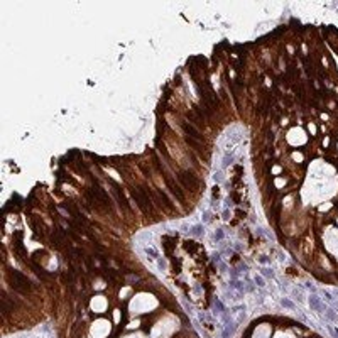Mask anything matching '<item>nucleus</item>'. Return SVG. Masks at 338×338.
I'll return each mask as SVG.
<instances>
[{"instance_id":"obj_1","label":"nucleus","mask_w":338,"mask_h":338,"mask_svg":"<svg viewBox=\"0 0 338 338\" xmlns=\"http://www.w3.org/2000/svg\"><path fill=\"white\" fill-rule=\"evenodd\" d=\"M10 276H12V282H14L12 286L15 287L17 291H27V289L31 287V286H29V284H31V282H29V279H27L26 276H22L21 272H17V270H12Z\"/></svg>"},{"instance_id":"obj_2","label":"nucleus","mask_w":338,"mask_h":338,"mask_svg":"<svg viewBox=\"0 0 338 338\" xmlns=\"http://www.w3.org/2000/svg\"><path fill=\"white\" fill-rule=\"evenodd\" d=\"M132 194H134L135 201H137V205H139V208L144 210V211H147V206H149V200L144 196V193H142L141 189H132Z\"/></svg>"},{"instance_id":"obj_3","label":"nucleus","mask_w":338,"mask_h":338,"mask_svg":"<svg viewBox=\"0 0 338 338\" xmlns=\"http://www.w3.org/2000/svg\"><path fill=\"white\" fill-rule=\"evenodd\" d=\"M179 177L186 183V186H189V184H191V188H196V184H198V183H196V177L193 176L191 172H181V176H179Z\"/></svg>"},{"instance_id":"obj_4","label":"nucleus","mask_w":338,"mask_h":338,"mask_svg":"<svg viewBox=\"0 0 338 338\" xmlns=\"http://www.w3.org/2000/svg\"><path fill=\"white\" fill-rule=\"evenodd\" d=\"M309 306H311L314 311H321V308H323L321 299H320L318 296H311V297H309Z\"/></svg>"},{"instance_id":"obj_5","label":"nucleus","mask_w":338,"mask_h":338,"mask_svg":"<svg viewBox=\"0 0 338 338\" xmlns=\"http://www.w3.org/2000/svg\"><path fill=\"white\" fill-rule=\"evenodd\" d=\"M183 127H184V130H186V132H188V134H189V135H191V137H194V139H201V135H200V132H198V130L194 129L193 125H188V124H184V125H183Z\"/></svg>"},{"instance_id":"obj_6","label":"nucleus","mask_w":338,"mask_h":338,"mask_svg":"<svg viewBox=\"0 0 338 338\" xmlns=\"http://www.w3.org/2000/svg\"><path fill=\"white\" fill-rule=\"evenodd\" d=\"M166 183H167V186H169V189H171V191L174 193V194H176V196H177V198H179V200L183 201V193H181V189H179L177 186H174L171 179H166Z\"/></svg>"},{"instance_id":"obj_7","label":"nucleus","mask_w":338,"mask_h":338,"mask_svg":"<svg viewBox=\"0 0 338 338\" xmlns=\"http://www.w3.org/2000/svg\"><path fill=\"white\" fill-rule=\"evenodd\" d=\"M281 304H282L284 308H287V309H294V308H296V306H294V303L289 301V299H286V297H284V299L281 301Z\"/></svg>"},{"instance_id":"obj_8","label":"nucleus","mask_w":338,"mask_h":338,"mask_svg":"<svg viewBox=\"0 0 338 338\" xmlns=\"http://www.w3.org/2000/svg\"><path fill=\"white\" fill-rule=\"evenodd\" d=\"M326 314H328V318H330V320H333V321H337V320H338V316L333 313V309H328Z\"/></svg>"},{"instance_id":"obj_9","label":"nucleus","mask_w":338,"mask_h":338,"mask_svg":"<svg viewBox=\"0 0 338 338\" xmlns=\"http://www.w3.org/2000/svg\"><path fill=\"white\" fill-rule=\"evenodd\" d=\"M255 282H257V286H260V287H262V286H265V284H264V279H262L260 276H257V277H255Z\"/></svg>"},{"instance_id":"obj_10","label":"nucleus","mask_w":338,"mask_h":338,"mask_svg":"<svg viewBox=\"0 0 338 338\" xmlns=\"http://www.w3.org/2000/svg\"><path fill=\"white\" fill-rule=\"evenodd\" d=\"M200 230H201L200 227H194V228H193V233H194V235H198V233H200Z\"/></svg>"},{"instance_id":"obj_11","label":"nucleus","mask_w":338,"mask_h":338,"mask_svg":"<svg viewBox=\"0 0 338 338\" xmlns=\"http://www.w3.org/2000/svg\"><path fill=\"white\" fill-rule=\"evenodd\" d=\"M222 237H223V233H222V232H218V233L215 235V239H222Z\"/></svg>"}]
</instances>
